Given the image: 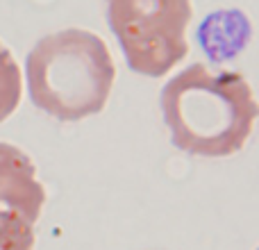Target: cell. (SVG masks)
Returning a JSON list of instances; mask_svg holds the SVG:
<instances>
[{"label":"cell","mask_w":259,"mask_h":250,"mask_svg":"<svg viewBox=\"0 0 259 250\" xmlns=\"http://www.w3.org/2000/svg\"><path fill=\"white\" fill-rule=\"evenodd\" d=\"M23 91V75L21 66L16 64L14 55L7 46L0 44V123L14 114L18 107Z\"/></svg>","instance_id":"cell-5"},{"label":"cell","mask_w":259,"mask_h":250,"mask_svg":"<svg viewBox=\"0 0 259 250\" xmlns=\"http://www.w3.org/2000/svg\"><path fill=\"white\" fill-rule=\"evenodd\" d=\"M0 250H34V225L16 212L0 210Z\"/></svg>","instance_id":"cell-6"},{"label":"cell","mask_w":259,"mask_h":250,"mask_svg":"<svg viewBox=\"0 0 259 250\" xmlns=\"http://www.w3.org/2000/svg\"><path fill=\"white\" fill-rule=\"evenodd\" d=\"M191 0H107V21L130 68L161 77L189 53Z\"/></svg>","instance_id":"cell-3"},{"label":"cell","mask_w":259,"mask_h":250,"mask_svg":"<svg viewBox=\"0 0 259 250\" xmlns=\"http://www.w3.org/2000/svg\"><path fill=\"white\" fill-rule=\"evenodd\" d=\"M25 75L30 98L41 112L59 121H82L105 109L116 66L98 34L66 27L36 41Z\"/></svg>","instance_id":"cell-2"},{"label":"cell","mask_w":259,"mask_h":250,"mask_svg":"<svg viewBox=\"0 0 259 250\" xmlns=\"http://www.w3.org/2000/svg\"><path fill=\"white\" fill-rule=\"evenodd\" d=\"M46 205V189L32 159L12 143H0V210L16 212L34 225Z\"/></svg>","instance_id":"cell-4"},{"label":"cell","mask_w":259,"mask_h":250,"mask_svg":"<svg viewBox=\"0 0 259 250\" xmlns=\"http://www.w3.org/2000/svg\"><path fill=\"white\" fill-rule=\"evenodd\" d=\"M161 112L180 150L200 157L237 155L259 114L255 94L237 71L191 64L161 89Z\"/></svg>","instance_id":"cell-1"}]
</instances>
